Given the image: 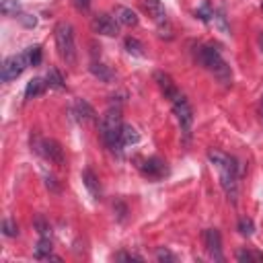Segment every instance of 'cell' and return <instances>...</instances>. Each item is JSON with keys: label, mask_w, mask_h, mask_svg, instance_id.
<instances>
[{"label": "cell", "mask_w": 263, "mask_h": 263, "mask_svg": "<svg viewBox=\"0 0 263 263\" xmlns=\"http://www.w3.org/2000/svg\"><path fill=\"white\" fill-rule=\"evenodd\" d=\"M208 158L220 173V185H222L226 197L232 203H236V199H238V164H236V160L218 150H212L208 154Z\"/></svg>", "instance_id": "6da1fadb"}, {"label": "cell", "mask_w": 263, "mask_h": 263, "mask_svg": "<svg viewBox=\"0 0 263 263\" xmlns=\"http://www.w3.org/2000/svg\"><path fill=\"white\" fill-rule=\"evenodd\" d=\"M99 129H101V138L103 142L113 150V152H121V129H123V123H121V111L115 107L107 109L99 121Z\"/></svg>", "instance_id": "7a4b0ae2"}, {"label": "cell", "mask_w": 263, "mask_h": 263, "mask_svg": "<svg viewBox=\"0 0 263 263\" xmlns=\"http://www.w3.org/2000/svg\"><path fill=\"white\" fill-rule=\"evenodd\" d=\"M199 62L203 64L205 70H210L214 76H218L224 84H228V82L232 80L230 68L226 66L224 58L220 55V51H218L216 47H212V45H203V47L199 49Z\"/></svg>", "instance_id": "3957f363"}, {"label": "cell", "mask_w": 263, "mask_h": 263, "mask_svg": "<svg viewBox=\"0 0 263 263\" xmlns=\"http://www.w3.org/2000/svg\"><path fill=\"white\" fill-rule=\"evenodd\" d=\"M55 45H58V51H60V58L66 62V64H76V43H74V31H72V25L68 23H58L55 27Z\"/></svg>", "instance_id": "277c9868"}, {"label": "cell", "mask_w": 263, "mask_h": 263, "mask_svg": "<svg viewBox=\"0 0 263 263\" xmlns=\"http://www.w3.org/2000/svg\"><path fill=\"white\" fill-rule=\"evenodd\" d=\"M29 66V58H27V51L23 53H14V55H8L4 62H2V70H0V78L2 82H10V80H16L23 70Z\"/></svg>", "instance_id": "5b68a950"}, {"label": "cell", "mask_w": 263, "mask_h": 263, "mask_svg": "<svg viewBox=\"0 0 263 263\" xmlns=\"http://www.w3.org/2000/svg\"><path fill=\"white\" fill-rule=\"evenodd\" d=\"M33 148H35V152H39L43 158H47L49 162H53V164H58V166H64V162H66V158H64V148L55 142V140H51V138H37L35 140V144H33Z\"/></svg>", "instance_id": "8992f818"}, {"label": "cell", "mask_w": 263, "mask_h": 263, "mask_svg": "<svg viewBox=\"0 0 263 263\" xmlns=\"http://www.w3.org/2000/svg\"><path fill=\"white\" fill-rule=\"evenodd\" d=\"M173 111L177 115V121L181 125V132L185 136V140H189V134H191V123H193V111L187 103V99L181 95L179 99L173 101Z\"/></svg>", "instance_id": "52a82bcc"}, {"label": "cell", "mask_w": 263, "mask_h": 263, "mask_svg": "<svg viewBox=\"0 0 263 263\" xmlns=\"http://www.w3.org/2000/svg\"><path fill=\"white\" fill-rule=\"evenodd\" d=\"M90 29L99 35H107V37H115L119 33V21L107 12H99L92 16L90 21Z\"/></svg>", "instance_id": "ba28073f"}, {"label": "cell", "mask_w": 263, "mask_h": 263, "mask_svg": "<svg viewBox=\"0 0 263 263\" xmlns=\"http://www.w3.org/2000/svg\"><path fill=\"white\" fill-rule=\"evenodd\" d=\"M203 245H205V251L212 259L216 261H224V255H222V236L216 228H208L203 232Z\"/></svg>", "instance_id": "9c48e42d"}, {"label": "cell", "mask_w": 263, "mask_h": 263, "mask_svg": "<svg viewBox=\"0 0 263 263\" xmlns=\"http://www.w3.org/2000/svg\"><path fill=\"white\" fill-rule=\"evenodd\" d=\"M154 80H156V84H158V88L164 92V97L173 103L175 99H179L181 97V90L177 88V84L173 82V78L166 74V72H154Z\"/></svg>", "instance_id": "30bf717a"}, {"label": "cell", "mask_w": 263, "mask_h": 263, "mask_svg": "<svg viewBox=\"0 0 263 263\" xmlns=\"http://www.w3.org/2000/svg\"><path fill=\"white\" fill-rule=\"evenodd\" d=\"M142 173H144L146 177L160 179V177H164V175L168 173V168H166V162H164V160H160V158L152 156V158L144 160V164H142Z\"/></svg>", "instance_id": "8fae6325"}, {"label": "cell", "mask_w": 263, "mask_h": 263, "mask_svg": "<svg viewBox=\"0 0 263 263\" xmlns=\"http://www.w3.org/2000/svg\"><path fill=\"white\" fill-rule=\"evenodd\" d=\"M142 6L148 12V16H152L154 23H158V25L166 23V12H164V6L160 0H142Z\"/></svg>", "instance_id": "7c38bea8"}, {"label": "cell", "mask_w": 263, "mask_h": 263, "mask_svg": "<svg viewBox=\"0 0 263 263\" xmlns=\"http://www.w3.org/2000/svg\"><path fill=\"white\" fill-rule=\"evenodd\" d=\"M72 115L78 119V121H90L95 119V109L84 101V99H78L72 107Z\"/></svg>", "instance_id": "4fadbf2b"}, {"label": "cell", "mask_w": 263, "mask_h": 263, "mask_svg": "<svg viewBox=\"0 0 263 263\" xmlns=\"http://www.w3.org/2000/svg\"><path fill=\"white\" fill-rule=\"evenodd\" d=\"M115 18L125 27H136L138 25V14L127 6H115Z\"/></svg>", "instance_id": "5bb4252c"}, {"label": "cell", "mask_w": 263, "mask_h": 263, "mask_svg": "<svg viewBox=\"0 0 263 263\" xmlns=\"http://www.w3.org/2000/svg\"><path fill=\"white\" fill-rule=\"evenodd\" d=\"M82 183H84V187L90 191V195L92 197H101V185H99V179H97V175L90 171V168H86L84 173H82Z\"/></svg>", "instance_id": "9a60e30c"}, {"label": "cell", "mask_w": 263, "mask_h": 263, "mask_svg": "<svg viewBox=\"0 0 263 263\" xmlns=\"http://www.w3.org/2000/svg\"><path fill=\"white\" fill-rule=\"evenodd\" d=\"M90 72H92L99 80H103V82H111V80L115 78L113 70H111L109 66H105V64H99V62H92V64H90Z\"/></svg>", "instance_id": "2e32d148"}, {"label": "cell", "mask_w": 263, "mask_h": 263, "mask_svg": "<svg viewBox=\"0 0 263 263\" xmlns=\"http://www.w3.org/2000/svg\"><path fill=\"white\" fill-rule=\"evenodd\" d=\"M45 86H47V82H43L41 78H33V80H29V82H27V88H25V97H27V99L39 97V95L45 90Z\"/></svg>", "instance_id": "e0dca14e"}, {"label": "cell", "mask_w": 263, "mask_h": 263, "mask_svg": "<svg viewBox=\"0 0 263 263\" xmlns=\"http://www.w3.org/2000/svg\"><path fill=\"white\" fill-rule=\"evenodd\" d=\"M45 82H47L49 88H55V90H62V88H64V78H62V74L58 72V68H49V70H47Z\"/></svg>", "instance_id": "ac0fdd59"}, {"label": "cell", "mask_w": 263, "mask_h": 263, "mask_svg": "<svg viewBox=\"0 0 263 263\" xmlns=\"http://www.w3.org/2000/svg\"><path fill=\"white\" fill-rule=\"evenodd\" d=\"M35 257L37 259H49L51 257V240L47 236H43L35 249Z\"/></svg>", "instance_id": "d6986e66"}, {"label": "cell", "mask_w": 263, "mask_h": 263, "mask_svg": "<svg viewBox=\"0 0 263 263\" xmlns=\"http://www.w3.org/2000/svg\"><path fill=\"white\" fill-rule=\"evenodd\" d=\"M138 140H140L138 132L132 125H123V129H121V144L127 146V144H136Z\"/></svg>", "instance_id": "ffe728a7"}, {"label": "cell", "mask_w": 263, "mask_h": 263, "mask_svg": "<svg viewBox=\"0 0 263 263\" xmlns=\"http://www.w3.org/2000/svg\"><path fill=\"white\" fill-rule=\"evenodd\" d=\"M125 49L129 53H134V55H144V45L138 39H134V37H127L125 39Z\"/></svg>", "instance_id": "44dd1931"}, {"label": "cell", "mask_w": 263, "mask_h": 263, "mask_svg": "<svg viewBox=\"0 0 263 263\" xmlns=\"http://www.w3.org/2000/svg\"><path fill=\"white\" fill-rule=\"evenodd\" d=\"M27 58H29V66H37L41 62V47L39 45H31L27 49Z\"/></svg>", "instance_id": "7402d4cb"}, {"label": "cell", "mask_w": 263, "mask_h": 263, "mask_svg": "<svg viewBox=\"0 0 263 263\" xmlns=\"http://www.w3.org/2000/svg\"><path fill=\"white\" fill-rule=\"evenodd\" d=\"M2 232H4L6 236H16V234H18L16 222H14L12 218H4V222H2Z\"/></svg>", "instance_id": "603a6c76"}, {"label": "cell", "mask_w": 263, "mask_h": 263, "mask_svg": "<svg viewBox=\"0 0 263 263\" xmlns=\"http://www.w3.org/2000/svg\"><path fill=\"white\" fill-rule=\"evenodd\" d=\"M238 261H263V255L257 253V251H238Z\"/></svg>", "instance_id": "cb8c5ba5"}, {"label": "cell", "mask_w": 263, "mask_h": 263, "mask_svg": "<svg viewBox=\"0 0 263 263\" xmlns=\"http://www.w3.org/2000/svg\"><path fill=\"white\" fill-rule=\"evenodd\" d=\"M238 230H240V234L251 236L253 234V220L251 218H240L238 220Z\"/></svg>", "instance_id": "d4e9b609"}, {"label": "cell", "mask_w": 263, "mask_h": 263, "mask_svg": "<svg viewBox=\"0 0 263 263\" xmlns=\"http://www.w3.org/2000/svg\"><path fill=\"white\" fill-rule=\"evenodd\" d=\"M156 259L158 261H175V255L171 251H166V249H158L156 251Z\"/></svg>", "instance_id": "484cf974"}, {"label": "cell", "mask_w": 263, "mask_h": 263, "mask_svg": "<svg viewBox=\"0 0 263 263\" xmlns=\"http://www.w3.org/2000/svg\"><path fill=\"white\" fill-rule=\"evenodd\" d=\"M16 8H18L16 0H4V2H2V10H4V12H10V10H12V12L16 14Z\"/></svg>", "instance_id": "4316f807"}, {"label": "cell", "mask_w": 263, "mask_h": 263, "mask_svg": "<svg viewBox=\"0 0 263 263\" xmlns=\"http://www.w3.org/2000/svg\"><path fill=\"white\" fill-rule=\"evenodd\" d=\"M35 226L39 228V232H41L43 236H45V234H47V230H49V226L45 224V220H43L41 216H39V218H35Z\"/></svg>", "instance_id": "83f0119b"}, {"label": "cell", "mask_w": 263, "mask_h": 263, "mask_svg": "<svg viewBox=\"0 0 263 263\" xmlns=\"http://www.w3.org/2000/svg\"><path fill=\"white\" fill-rule=\"evenodd\" d=\"M117 259H127V261H142V257L138 255H132V253H119Z\"/></svg>", "instance_id": "f1b7e54d"}, {"label": "cell", "mask_w": 263, "mask_h": 263, "mask_svg": "<svg viewBox=\"0 0 263 263\" xmlns=\"http://www.w3.org/2000/svg\"><path fill=\"white\" fill-rule=\"evenodd\" d=\"M74 4H76V8H78V10H86V8H88V4H90V0H74Z\"/></svg>", "instance_id": "f546056e"}, {"label": "cell", "mask_w": 263, "mask_h": 263, "mask_svg": "<svg viewBox=\"0 0 263 263\" xmlns=\"http://www.w3.org/2000/svg\"><path fill=\"white\" fill-rule=\"evenodd\" d=\"M53 181H55V179H53V177H47V179H45V185H47V187H51V189H53V191H60V187H58V185H55V183H53Z\"/></svg>", "instance_id": "4dcf8cb0"}, {"label": "cell", "mask_w": 263, "mask_h": 263, "mask_svg": "<svg viewBox=\"0 0 263 263\" xmlns=\"http://www.w3.org/2000/svg\"><path fill=\"white\" fill-rule=\"evenodd\" d=\"M259 47H261V51H263V35L259 37Z\"/></svg>", "instance_id": "1f68e13d"}]
</instances>
